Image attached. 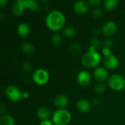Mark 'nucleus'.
I'll return each mask as SVG.
<instances>
[{"label":"nucleus","instance_id":"f257e3e1","mask_svg":"<svg viewBox=\"0 0 125 125\" xmlns=\"http://www.w3.org/2000/svg\"><path fill=\"white\" fill-rule=\"evenodd\" d=\"M66 23V17L60 10H52L45 17L46 26L53 31H58L64 26Z\"/></svg>","mask_w":125,"mask_h":125},{"label":"nucleus","instance_id":"f03ea898","mask_svg":"<svg viewBox=\"0 0 125 125\" xmlns=\"http://www.w3.org/2000/svg\"><path fill=\"white\" fill-rule=\"evenodd\" d=\"M101 62V56L95 48L90 45L89 51L85 53L81 58L82 64L87 68H94L97 67Z\"/></svg>","mask_w":125,"mask_h":125},{"label":"nucleus","instance_id":"7ed1b4c3","mask_svg":"<svg viewBox=\"0 0 125 125\" xmlns=\"http://www.w3.org/2000/svg\"><path fill=\"white\" fill-rule=\"evenodd\" d=\"M72 119V115L65 108L56 110L52 115V122L54 125H67Z\"/></svg>","mask_w":125,"mask_h":125},{"label":"nucleus","instance_id":"20e7f679","mask_svg":"<svg viewBox=\"0 0 125 125\" xmlns=\"http://www.w3.org/2000/svg\"><path fill=\"white\" fill-rule=\"evenodd\" d=\"M108 86L114 91H122L125 88V78L119 74H114L108 79Z\"/></svg>","mask_w":125,"mask_h":125},{"label":"nucleus","instance_id":"39448f33","mask_svg":"<svg viewBox=\"0 0 125 125\" xmlns=\"http://www.w3.org/2000/svg\"><path fill=\"white\" fill-rule=\"evenodd\" d=\"M49 78L50 75L48 72L43 68L37 69L32 75L33 81L39 86H43L46 84L48 82Z\"/></svg>","mask_w":125,"mask_h":125},{"label":"nucleus","instance_id":"423d86ee","mask_svg":"<svg viewBox=\"0 0 125 125\" xmlns=\"http://www.w3.org/2000/svg\"><path fill=\"white\" fill-rule=\"evenodd\" d=\"M22 92L17 86L10 85L5 89V94L7 97L12 102H18L22 98Z\"/></svg>","mask_w":125,"mask_h":125},{"label":"nucleus","instance_id":"0eeeda50","mask_svg":"<svg viewBox=\"0 0 125 125\" xmlns=\"http://www.w3.org/2000/svg\"><path fill=\"white\" fill-rule=\"evenodd\" d=\"M116 29H117L116 23L113 21H108L103 24L102 27V32L104 35L107 37H111L114 34H115Z\"/></svg>","mask_w":125,"mask_h":125},{"label":"nucleus","instance_id":"6e6552de","mask_svg":"<svg viewBox=\"0 0 125 125\" xmlns=\"http://www.w3.org/2000/svg\"><path fill=\"white\" fill-rule=\"evenodd\" d=\"M92 80L91 74L86 70H81L78 73L77 75V81L78 84L81 86H88Z\"/></svg>","mask_w":125,"mask_h":125},{"label":"nucleus","instance_id":"1a4fd4ad","mask_svg":"<svg viewBox=\"0 0 125 125\" xmlns=\"http://www.w3.org/2000/svg\"><path fill=\"white\" fill-rule=\"evenodd\" d=\"M74 11L79 15L86 14L89 10V4L88 1H77L73 4Z\"/></svg>","mask_w":125,"mask_h":125},{"label":"nucleus","instance_id":"9d476101","mask_svg":"<svg viewBox=\"0 0 125 125\" xmlns=\"http://www.w3.org/2000/svg\"><path fill=\"white\" fill-rule=\"evenodd\" d=\"M108 72L105 68L97 67L94 71V77L99 83H103L108 79Z\"/></svg>","mask_w":125,"mask_h":125},{"label":"nucleus","instance_id":"9b49d317","mask_svg":"<svg viewBox=\"0 0 125 125\" xmlns=\"http://www.w3.org/2000/svg\"><path fill=\"white\" fill-rule=\"evenodd\" d=\"M104 66L109 70H114L119 66V59L114 55H111L108 57H105L104 59Z\"/></svg>","mask_w":125,"mask_h":125},{"label":"nucleus","instance_id":"f8f14e48","mask_svg":"<svg viewBox=\"0 0 125 125\" xmlns=\"http://www.w3.org/2000/svg\"><path fill=\"white\" fill-rule=\"evenodd\" d=\"M26 10L25 4L23 0H16L14 1L12 6V10L14 15H22Z\"/></svg>","mask_w":125,"mask_h":125},{"label":"nucleus","instance_id":"ddd939ff","mask_svg":"<svg viewBox=\"0 0 125 125\" xmlns=\"http://www.w3.org/2000/svg\"><path fill=\"white\" fill-rule=\"evenodd\" d=\"M53 104L59 109H63L68 105V98L64 94H58L53 100Z\"/></svg>","mask_w":125,"mask_h":125},{"label":"nucleus","instance_id":"4468645a","mask_svg":"<svg viewBox=\"0 0 125 125\" xmlns=\"http://www.w3.org/2000/svg\"><path fill=\"white\" fill-rule=\"evenodd\" d=\"M76 108L80 112L85 114L91 110V103L85 99H81L77 102Z\"/></svg>","mask_w":125,"mask_h":125},{"label":"nucleus","instance_id":"2eb2a0df","mask_svg":"<svg viewBox=\"0 0 125 125\" xmlns=\"http://www.w3.org/2000/svg\"><path fill=\"white\" fill-rule=\"evenodd\" d=\"M37 117L40 120L45 121V120L49 119V118L51 116V114L48 108H47L45 107H40L37 109Z\"/></svg>","mask_w":125,"mask_h":125},{"label":"nucleus","instance_id":"dca6fc26","mask_svg":"<svg viewBox=\"0 0 125 125\" xmlns=\"http://www.w3.org/2000/svg\"><path fill=\"white\" fill-rule=\"evenodd\" d=\"M17 32L21 37H26L30 32V27L27 23H21L17 27Z\"/></svg>","mask_w":125,"mask_h":125},{"label":"nucleus","instance_id":"f3484780","mask_svg":"<svg viewBox=\"0 0 125 125\" xmlns=\"http://www.w3.org/2000/svg\"><path fill=\"white\" fill-rule=\"evenodd\" d=\"M21 50L22 51L27 55H31L35 52V46L29 42H25L21 45Z\"/></svg>","mask_w":125,"mask_h":125},{"label":"nucleus","instance_id":"a211bd4d","mask_svg":"<svg viewBox=\"0 0 125 125\" xmlns=\"http://www.w3.org/2000/svg\"><path fill=\"white\" fill-rule=\"evenodd\" d=\"M26 9L32 12H37L39 10V4L34 0H24Z\"/></svg>","mask_w":125,"mask_h":125},{"label":"nucleus","instance_id":"6ab92c4d","mask_svg":"<svg viewBox=\"0 0 125 125\" xmlns=\"http://www.w3.org/2000/svg\"><path fill=\"white\" fill-rule=\"evenodd\" d=\"M15 124L14 119L8 114H4L0 118L1 125H15Z\"/></svg>","mask_w":125,"mask_h":125},{"label":"nucleus","instance_id":"aec40b11","mask_svg":"<svg viewBox=\"0 0 125 125\" xmlns=\"http://www.w3.org/2000/svg\"><path fill=\"white\" fill-rule=\"evenodd\" d=\"M119 3V2L118 0H105L104 1V7L105 8V10L111 11L117 7Z\"/></svg>","mask_w":125,"mask_h":125},{"label":"nucleus","instance_id":"412c9836","mask_svg":"<svg viewBox=\"0 0 125 125\" xmlns=\"http://www.w3.org/2000/svg\"><path fill=\"white\" fill-rule=\"evenodd\" d=\"M62 32H63V34L66 37L70 38V37H74V35L75 34V29L73 26H66V27H64L63 29Z\"/></svg>","mask_w":125,"mask_h":125},{"label":"nucleus","instance_id":"4be33fe9","mask_svg":"<svg viewBox=\"0 0 125 125\" xmlns=\"http://www.w3.org/2000/svg\"><path fill=\"white\" fill-rule=\"evenodd\" d=\"M51 41L54 45H59L62 42V37L59 34L55 33V34H52V36L51 37Z\"/></svg>","mask_w":125,"mask_h":125},{"label":"nucleus","instance_id":"5701e85b","mask_svg":"<svg viewBox=\"0 0 125 125\" xmlns=\"http://www.w3.org/2000/svg\"><path fill=\"white\" fill-rule=\"evenodd\" d=\"M92 16L95 19H100L103 16V11L100 7H95L92 11Z\"/></svg>","mask_w":125,"mask_h":125},{"label":"nucleus","instance_id":"b1692460","mask_svg":"<svg viewBox=\"0 0 125 125\" xmlns=\"http://www.w3.org/2000/svg\"><path fill=\"white\" fill-rule=\"evenodd\" d=\"M106 90V86L103 83H98L94 86V91L97 94H103Z\"/></svg>","mask_w":125,"mask_h":125},{"label":"nucleus","instance_id":"393cba45","mask_svg":"<svg viewBox=\"0 0 125 125\" xmlns=\"http://www.w3.org/2000/svg\"><path fill=\"white\" fill-rule=\"evenodd\" d=\"M70 51L73 54H78L81 51V46L78 43L74 42L70 45Z\"/></svg>","mask_w":125,"mask_h":125},{"label":"nucleus","instance_id":"a878e982","mask_svg":"<svg viewBox=\"0 0 125 125\" xmlns=\"http://www.w3.org/2000/svg\"><path fill=\"white\" fill-rule=\"evenodd\" d=\"M101 45V42H100V40L97 38H93L91 41V45L92 46H93L94 48H95L96 49H97L100 45Z\"/></svg>","mask_w":125,"mask_h":125},{"label":"nucleus","instance_id":"bb28decb","mask_svg":"<svg viewBox=\"0 0 125 125\" xmlns=\"http://www.w3.org/2000/svg\"><path fill=\"white\" fill-rule=\"evenodd\" d=\"M102 53L103 54V56L105 57H108L110 56L111 55H112V53H111V48H107V47H104L102 50Z\"/></svg>","mask_w":125,"mask_h":125},{"label":"nucleus","instance_id":"cd10ccee","mask_svg":"<svg viewBox=\"0 0 125 125\" xmlns=\"http://www.w3.org/2000/svg\"><path fill=\"white\" fill-rule=\"evenodd\" d=\"M103 45H104V47H107V48H111V46L113 45V42H112L111 40L107 39V40H105L104 41Z\"/></svg>","mask_w":125,"mask_h":125},{"label":"nucleus","instance_id":"c85d7f7f","mask_svg":"<svg viewBox=\"0 0 125 125\" xmlns=\"http://www.w3.org/2000/svg\"><path fill=\"white\" fill-rule=\"evenodd\" d=\"M23 69H24V70H25V71L31 70V64H30L29 62H25V63H23Z\"/></svg>","mask_w":125,"mask_h":125},{"label":"nucleus","instance_id":"c756f323","mask_svg":"<svg viewBox=\"0 0 125 125\" xmlns=\"http://www.w3.org/2000/svg\"><path fill=\"white\" fill-rule=\"evenodd\" d=\"M40 125H53V122L52 121H51V120H45V121H42L41 122H40Z\"/></svg>","mask_w":125,"mask_h":125},{"label":"nucleus","instance_id":"7c9ffc66","mask_svg":"<svg viewBox=\"0 0 125 125\" xmlns=\"http://www.w3.org/2000/svg\"><path fill=\"white\" fill-rule=\"evenodd\" d=\"M88 2H89V4H92V5H97V4H100L101 1L100 0H89Z\"/></svg>","mask_w":125,"mask_h":125},{"label":"nucleus","instance_id":"2f4dec72","mask_svg":"<svg viewBox=\"0 0 125 125\" xmlns=\"http://www.w3.org/2000/svg\"><path fill=\"white\" fill-rule=\"evenodd\" d=\"M29 97V94L28 92H22V98L23 99H28Z\"/></svg>","mask_w":125,"mask_h":125},{"label":"nucleus","instance_id":"473e14b6","mask_svg":"<svg viewBox=\"0 0 125 125\" xmlns=\"http://www.w3.org/2000/svg\"><path fill=\"white\" fill-rule=\"evenodd\" d=\"M7 4V0H0V7H4V6H6Z\"/></svg>","mask_w":125,"mask_h":125},{"label":"nucleus","instance_id":"72a5a7b5","mask_svg":"<svg viewBox=\"0 0 125 125\" xmlns=\"http://www.w3.org/2000/svg\"><path fill=\"white\" fill-rule=\"evenodd\" d=\"M93 103H94L95 105H97L100 103L99 99H98V98H94V99H93Z\"/></svg>","mask_w":125,"mask_h":125}]
</instances>
